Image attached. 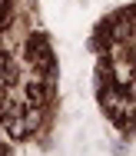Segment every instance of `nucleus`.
I'll list each match as a JSON object with an SVG mask.
<instances>
[{
    "instance_id": "nucleus-1",
    "label": "nucleus",
    "mask_w": 136,
    "mask_h": 156,
    "mask_svg": "<svg viewBox=\"0 0 136 156\" xmlns=\"http://www.w3.org/2000/svg\"><path fill=\"white\" fill-rule=\"evenodd\" d=\"M27 96H30V100H37V103H40V100H43V87H40V83H27Z\"/></svg>"
}]
</instances>
